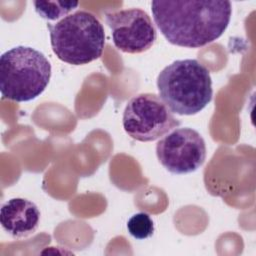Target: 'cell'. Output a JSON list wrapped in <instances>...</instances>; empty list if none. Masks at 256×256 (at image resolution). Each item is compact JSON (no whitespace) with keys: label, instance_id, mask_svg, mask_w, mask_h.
<instances>
[{"label":"cell","instance_id":"2","mask_svg":"<svg viewBox=\"0 0 256 256\" xmlns=\"http://www.w3.org/2000/svg\"><path fill=\"white\" fill-rule=\"evenodd\" d=\"M159 96L172 113L195 115L212 100L209 70L196 59L176 60L157 77Z\"/></svg>","mask_w":256,"mask_h":256},{"label":"cell","instance_id":"10","mask_svg":"<svg viewBox=\"0 0 256 256\" xmlns=\"http://www.w3.org/2000/svg\"><path fill=\"white\" fill-rule=\"evenodd\" d=\"M127 229L129 234L135 239L144 240L153 235L154 222L147 213L139 212L128 220Z\"/></svg>","mask_w":256,"mask_h":256},{"label":"cell","instance_id":"8","mask_svg":"<svg viewBox=\"0 0 256 256\" xmlns=\"http://www.w3.org/2000/svg\"><path fill=\"white\" fill-rule=\"evenodd\" d=\"M40 221L37 205L25 198H12L0 210L2 228L13 238H25L33 234Z\"/></svg>","mask_w":256,"mask_h":256},{"label":"cell","instance_id":"9","mask_svg":"<svg viewBox=\"0 0 256 256\" xmlns=\"http://www.w3.org/2000/svg\"><path fill=\"white\" fill-rule=\"evenodd\" d=\"M37 14L47 20H56L78 6L73 1H33Z\"/></svg>","mask_w":256,"mask_h":256},{"label":"cell","instance_id":"7","mask_svg":"<svg viewBox=\"0 0 256 256\" xmlns=\"http://www.w3.org/2000/svg\"><path fill=\"white\" fill-rule=\"evenodd\" d=\"M116 48L129 54L143 53L155 43L157 32L150 16L142 9L132 8L105 14Z\"/></svg>","mask_w":256,"mask_h":256},{"label":"cell","instance_id":"4","mask_svg":"<svg viewBox=\"0 0 256 256\" xmlns=\"http://www.w3.org/2000/svg\"><path fill=\"white\" fill-rule=\"evenodd\" d=\"M51 64L45 55L28 46H16L0 58V91L5 99L31 101L46 89Z\"/></svg>","mask_w":256,"mask_h":256},{"label":"cell","instance_id":"1","mask_svg":"<svg viewBox=\"0 0 256 256\" xmlns=\"http://www.w3.org/2000/svg\"><path fill=\"white\" fill-rule=\"evenodd\" d=\"M154 22L166 40L186 48L203 47L218 39L229 25V1H152Z\"/></svg>","mask_w":256,"mask_h":256},{"label":"cell","instance_id":"3","mask_svg":"<svg viewBox=\"0 0 256 256\" xmlns=\"http://www.w3.org/2000/svg\"><path fill=\"white\" fill-rule=\"evenodd\" d=\"M55 55L71 65L88 64L101 57L105 46L102 24L90 12L76 11L55 24H47Z\"/></svg>","mask_w":256,"mask_h":256},{"label":"cell","instance_id":"6","mask_svg":"<svg viewBox=\"0 0 256 256\" xmlns=\"http://www.w3.org/2000/svg\"><path fill=\"white\" fill-rule=\"evenodd\" d=\"M161 165L173 174L196 171L206 159V144L200 133L192 128H177L156 145Z\"/></svg>","mask_w":256,"mask_h":256},{"label":"cell","instance_id":"5","mask_svg":"<svg viewBox=\"0 0 256 256\" xmlns=\"http://www.w3.org/2000/svg\"><path fill=\"white\" fill-rule=\"evenodd\" d=\"M122 124L131 138L141 141H155L180 125L162 99L153 93L133 96L126 104Z\"/></svg>","mask_w":256,"mask_h":256}]
</instances>
